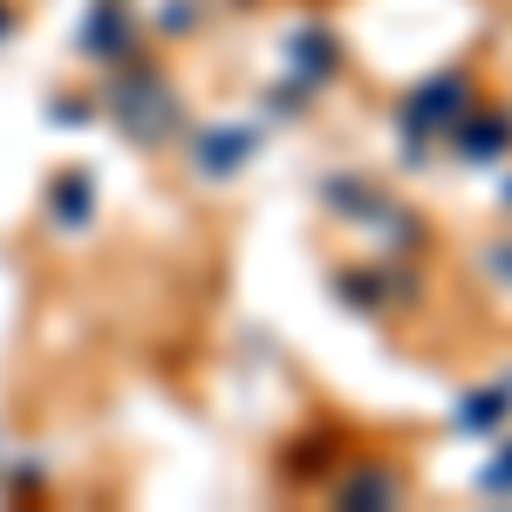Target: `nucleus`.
I'll return each mask as SVG.
<instances>
[{
  "mask_svg": "<svg viewBox=\"0 0 512 512\" xmlns=\"http://www.w3.org/2000/svg\"><path fill=\"white\" fill-rule=\"evenodd\" d=\"M451 151L472 164H492L512 151V110H465L451 123Z\"/></svg>",
  "mask_w": 512,
  "mask_h": 512,
  "instance_id": "7ed1b4c3",
  "label": "nucleus"
},
{
  "mask_svg": "<svg viewBox=\"0 0 512 512\" xmlns=\"http://www.w3.org/2000/svg\"><path fill=\"white\" fill-rule=\"evenodd\" d=\"M472 110V76L465 69H437L424 76L403 103H396V130H403V144H410V158H424V144L431 137H451V123Z\"/></svg>",
  "mask_w": 512,
  "mask_h": 512,
  "instance_id": "f03ea898",
  "label": "nucleus"
},
{
  "mask_svg": "<svg viewBox=\"0 0 512 512\" xmlns=\"http://www.w3.org/2000/svg\"><path fill=\"white\" fill-rule=\"evenodd\" d=\"M499 417H512V383H485L472 403H458V431H492Z\"/></svg>",
  "mask_w": 512,
  "mask_h": 512,
  "instance_id": "9d476101",
  "label": "nucleus"
},
{
  "mask_svg": "<svg viewBox=\"0 0 512 512\" xmlns=\"http://www.w3.org/2000/svg\"><path fill=\"white\" fill-rule=\"evenodd\" d=\"M103 110L117 123L130 144H144V151H158L171 144L178 130H185V103H178V89L164 82V69H144V62H130V69H110L103 82Z\"/></svg>",
  "mask_w": 512,
  "mask_h": 512,
  "instance_id": "f257e3e1",
  "label": "nucleus"
},
{
  "mask_svg": "<svg viewBox=\"0 0 512 512\" xmlns=\"http://www.w3.org/2000/svg\"><path fill=\"white\" fill-rule=\"evenodd\" d=\"M48 219H55V233H82V226L96 219V185H89V171H62V178H55Z\"/></svg>",
  "mask_w": 512,
  "mask_h": 512,
  "instance_id": "39448f33",
  "label": "nucleus"
},
{
  "mask_svg": "<svg viewBox=\"0 0 512 512\" xmlns=\"http://www.w3.org/2000/svg\"><path fill=\"white\" fill-rule=\"evenodd\" d=\"M260 130H198V171L205 178H233L239 164L253 158Z\"/></svg>",
  "mask_w": 512,
  "mask_h": 512,
  "instance_id": "6e6552de",
  "label": "nucleus"
},
{
  "mask_svg": "<svg viewBox=\"0 0 512 512\" xmlns=\"http://www.w3.org/2000/svg\"><path fill=\"white\" fill-rule=\"evenodd\" d=\"M335 499H342V506H355V512H383V506H396V499H403V478H396L390 465H355V472L335 478Z\"/></svg>",
  "mask_w": 512,
  "mask_h": 512,
  "instance_id": "20e7f679",
  "label": "nucleus"
},
{
  "mask_svg": "<svg viewBox=\"0 0 512 512\" xmlns=\"http://www.w3.org/2000/svg\"><path fill=\"white\" fill-rule=\"evenodd\" d=\"M14 35V7H7V0H0V41Z\"/></svg>",
  "mask_w": 512,
  "mask_h": 512,
  "instance_id": "4468645a",
  "label": "nucleus"
},
{
  "mask_svg": "<svg viewBox=\"0 0 512 512\" xmlns=\"http://www.w3.org/2000/svg\"><path fill=\"white\" fill-rule=\"evenodd\" d=\"M485 267H492V274H506V280H512V246H492V253H485Z\"/></svg>",
  "mask_w": 512,
  "mask_h": 512,
  "instance_id": "ddd939ff",
  "label": "nucleus"
},
{
  "mask_svg": "<svg viewBox=\"0 0 512 512\" xmlns=\"http://www.w3.org/2000/svg\"><path fill=\"white\" fill-rule=\"evenodd\" d=\"M478 485H485V492H512V444L492 458V465H485V478H478Z\"/></svg>",
  "mask_w": 512,
  "mask_h": 512,
  "instance_id": "9b49d317",
  "label": "nucleus"
},
{
  "mask_svg": "<svg viewBox=\"0 0 512 512\" xmlns=\"http://www.w3.org/2000/svg\"><path fill=\"white\" fill-rule=\"evenodd\" d=\"M287 62H294V76L308 82V89H321V82L342 69V48L321 35V28H294V35H287Z\"/></svg>",
  "mask_w": 512,
  "mask_h": 512,
  "instance_id": "423d86ee",
  "label": "nucleus"
},
{
  "mask_svg": "<svg viewBox=\"0 0 512 512\" xmlns=\"http://www.w3.org/2000/svg\"><path fill=\"white\" fill-rule=\"evenodd\" d=\"M178 28H192V7H185V0L164 7V35H178Z\"/></svg>",
  "mask_w": 512,
  "mask_h": 512,
  "instance_id": "f8f14e48",
  "label": "nucleus"
},
{
  "mask_svg": "<svg viewBox=\"0 0 512 512\" xmlns=\"http://www.w3.org/2000/svg\"><path fill=\"white\" fill-rule=\"evenodd\" d=\"M335 287H342V301H349V308H362V315H383V308H396V301H410V294H403L410 280L396 274V267H376V274H342Z\"/></svg>",
  "mask_w": 512,
  "mask_h": 512,
  "instance_id": "0eeeda50",
  "label": "nucleus"
},
{
  "mask_svg": "<svg viewBox=\"0 0 512 512\" xmlns=\"http://www.w3.org/2000/svg\"><path fill=\"white\" fill-rule=\"evenodd\" d=\"M506 198H512V192H506Z\"/></svg>",
  "mask_w": 512,
  "mask_h": 512,
  "instance_id": "2eb2a0df",
  "label": "nucleus"
},
{
  "mask_svg": "<svg viewBox=\"0 0 512 512\" xmlns=\"http://www.w3.org/2000/svg\"><path fill=\"white\" fill-rule=\"evenodd\" d=\"M76 48H82V55H103V62H123V48H130V21H123L117 0H103V7L82 21Z\"/></svg>",
  "mask_w": 512,
  "mask_h": 512,
  "instance_id": "1a4fd4ad",
  "label": "nucleus"
}]
</instances>
